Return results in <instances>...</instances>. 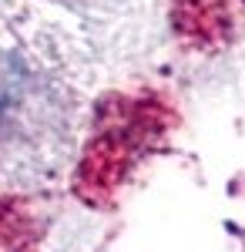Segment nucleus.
Masks as SVG:
<instances>
[{
  "label": "nucleus",
  "mask_w": 245,
  "mask_h": 252,
  "mask_svg": "<svg viewBox=\"0 0 245 252\" xmlns=\"http://www.w3.org/2000/svg\"><path fill=\"white\" fill-rule=\"evenodd\" d=\"M3 94H7V78H3V64H0V104H3Z\"/></svg>",
  "instance_id": "f257e3e1"
}]
</instances>
